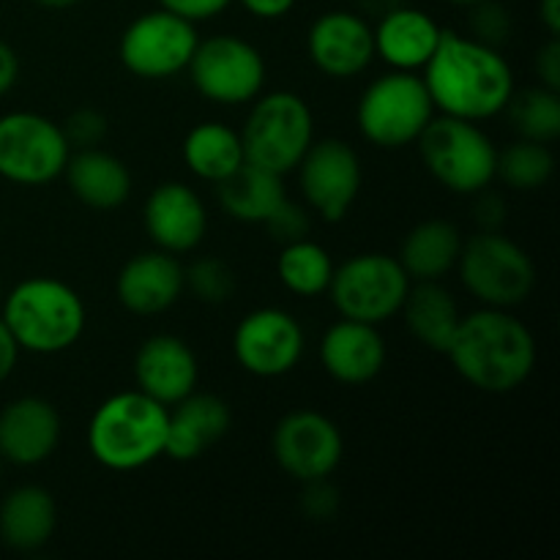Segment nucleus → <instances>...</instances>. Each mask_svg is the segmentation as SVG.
I'll use <instances>...</instances> for the list:
<instances>
[{
	"instance_id": "nucleus-1",
	"label": "nucleus",
	"mask_w": 560,
	"mask_h": 560,
	"mask_svg": "<svg viewBox=\"0 0 560 560\" xmlns=\"http://www.w3.org/2000/svg\"><path fill=\"white\" fill-rule=\"evenodd\" d=\"M424 85L441 115L465 120H490L506 109L514 96L512 66L498 47L463 33L443 31L441 44L424 66Z\"/></svg>"
},
{
	"instance_id": "nucleus-2",
	"label": "nucleus",
	"mask_w": 560,
	"mask_h": 560,
	"mask_svg": "<svg viewBox=\"0 0 560 560\" xmlns=\"http://www.w3.org/2000/svg\"><path fill=\"white\" fill-rule=\"evenodd\" d=\"M446 355L468 386L487 394L517 392L536 366V342L509 310L481 306L459 317Z\"/></svg>"
},
{
	"instance_id": "nucleus-3",
	"label": "nucleus",
	"mask_w": 560,
	"mask_h": 560,
	"mask_svg": "<svg viewBox=\"0 0 560 560\" xmlns=\"http://www.w3.org/2000/svg\"><path fill=\"white\" fill-rule=\"evenodd\" d=\"M167 408L142 392H120L104 399L88 424V452L102 468L129 474L164 454Z\"/></svg>"
},
{
	"instance_id": "nucleus-4",
	"label": "nucleus",
	"mask_w": 560,
	"mask_h": 560,
	"mask_svg": "<svg viewBox=\"0 0 560 560\" xmlns=\"http://www.w3.org/2000/svg\"><path fill=\"white\" fill-rule=\"evenodd\" d=\"M0 317L20 350L55 355L74 348L88 326L85 301L74 288L52 277H33L3 295Z\"/></svg>"
},
{
	"instance_id": "nucleus-5",
	"label": "nucleus",
	"mask_w": 560,
	"mask_h": 560,
	"mask_svg": "<svg viewBox=\"0 0 560 560\" xmlns=\"http://www.w3.org/2000/svg\"><path fill=\"white\" fill-rule=\"evenodd\" d=\"M427 173L454 195L474 197L490 189L498 173V148L479 124L441 115L416 140Z\"/></svg>"
},
{
	"instance_id": "nucleus-6",
	"label": "nucleus",
	"mask_w": 560,
	"mask_h": 560,
	"mask_svg": "<svg viewBox=\"0 0 560 560\" xmlns=\"http://www.w3.org/2000/svg\"><path fill=\"white\" fill-rule=\"evenodd\" d=\"M241 142L246 162L277 175L293 173L315 142V118L310 104L293 91L260 93L246 115Z\"/></svg>"
},
{
	"instance_id": "nucleus-7",
	"label": "nucleus",
	"mask_w": 560,
	"mask_h": 560,
	"mask_svg": "<svg viewBox=\"0 0 560 560\" xmlns=\"http://www.w3.org/2000/svg\"><path fill=\"white\" fill-rule=\"evenodd\" d=\"M435 104L416 71H388L366 85L355 107L361 137L375 148L399 151L413 145L435 118Z\"/></svg>"
},
{
	"instance_id": "nucleus-8",
	"label": "nucleus",
	"mask_w": 560,
	"mask_h": 560,
	"mask_svg": "<svg viewBox=\"0 0 560 560\" xmlns=\"http://www.w3.org/2000/svg\"><path fill=\"white\" fill-rule=\"evenodd\" d=\"M459 279L465 290L481 306L514 310L536 288V266L528 252L501 230H479L463 241L457 260Z\"/></svg>"
},
{
	"instance_id": "nucleus-9",
	"label": "nucleus",
	"mask_w": 560,
	"mask_h": 560,
	"mask_svg": "<svg viewBox=\"0 0 560 560\" xmlns=\"http://www.w3.org/2000/svg\"><path fill=\"white\" fill-rule=\"evenodd\" d=\"M410 284L413 279L408 277L397 257L366 252V255L350 257L339 268L334 266L326 293L331 295L334 310L342 317L381 326L399 315Z\"/></svg>"
},
{
	"instance_id": "nucleus-10",
	"label": "nucleus",
	"mask_w": 560,
	"mask_h": 560,
	"mask_svg": "<svg viewBox=\"0 0 560 560\" xmlns=\"http://www.w3.org/2000/svg\"><path fill=\"white\" fill-rule=\"evenodd\" d=\"M186 71H189L195 91L219 107L252 104L266 88L268 74L260 49L246 38L230 36V33L197 42Z\"/></svg>"
},
{
	"instance_id": "nucleus-11",
	"label": "nucleus",
	"mask_w": 560,
	"mask_h": 560,
	"mask_svg": "<svg viewBox=\"0 0 560 560\" xmlns=\"http://www.w3.org/2000/svg\"><path fill=\"white\" fill-rule=\"evenodd\" d=\"M71 145L55 120L38 113L0 115V178L16 186H47L60 178Z\"/></svg>"
},
{
	"instance_id": "nucleus-12",
	"label": "nucleus",
	"mask_w": 560,
	"mask_h": 560,
	"mask_svg": "<svg viewBox=\"0 0 560 560\" xmlns=\"http://www.w3.org/2000/svg\"><path fill=\"white\" fill-rule=\"evenodd\" d=\"M197 25L162 9L145 11L129 22L118 44V58L129 74L142 80H167L180 74L195 55Z\"/></svg>"
},
{
	"instance_id": "nucleus-13",
	"label": "nucleus",
	"mask_w": 560,
	"mask_h": 560,
	"mask_svg": "<svg viewBox=\"0 0 560 560\" xmlns=\"http://www.w3.org/2000/svg\"><path fill=\"white\" fill-rule=\"evenodd\" d=\"M295 170L306 206L326 222H342L359 200L361 180H364L355 148L337 137L315 140Z\"/></svg>"
},
{
	"instance_id": "nucleus-14",
	"label": "nucleus",
	"mask_w": 560,
	"mask_h": 560,
	"mask_svg": "<svg viewBox=\"0 0 560 560\" xmlns=\"http://www.w3.org/2000/svg\"><path fill=\"white\" fill-rule=\"evenodd\" d=\"M273 457L290 479H328L339 468L345 441L339 427L317 410H293L277 424L271 438Z\"/></svg>"
},
{
	"instance_id": "nucleus-15",
	"label": "nucleus",
	"mask_w": 560,
	"mask_h": 560,
	"mask_svg": "<svg viewBox=\"0 0 560 560\" xmlns=\"http://www.w3.org/2000/svg\"><path fill=\"white\" fill-rule=\"evenodd\" d=\"M306 337L290 312L262 306L241 317L233 334V353L241 370L255 377H282L299 366Z\"/></svg>"
},
{
	"instance_id": "nucleus-16",
	"label": "nucleus",
	"mask_w": 560,
	"mask_h": 560,
	"mask_svg": "<svg viewBox=\"0 0 560 560\" xmlns=\"http://www.w3.org/2000/svg\"><path fill=\"white\" fill-rule=\"evenodd\" d=\"M306 55L312 66L334 80H353L375 60V36L364 14L326 11L306 33Z\"/></svg>"
},
{
	"instance_id": "nucleus-17",
	"label": "nucleus",
	"mask_w": 560,
	"mask_h": 560,
	"mask_svg": "<svg viewBox=\"0 0 560 560\" xmlns=\"http://www.w3.org/2000/svg\"><path fill=\"white\" fill-rule=\"evenodd\" d=\"M142 222L156 249L170 252V255L195 252L208 233L206 202L180 180L159 184L148 195Z\"/></svg>"
},
{
	"instance_id": "nucleus-18",
	"label": "nucleus",
	"mask_w": 560,
	"mask_h": 560,
	"mask_svg": "<svg viewBox=\"0 0 560 560\" xmlns=\"http://www.w3.org/2000/svg\"><path fill=\"white\" fill-rule=\"evenodd\" d=\"M200 364L189 345L175 334H153L135 355L137 392L173 408L191 392H197Z\"/></svg>"
},
{
	"instance_id": "nucleus-19",
	"label": "nucleus",
	"mask_w": 560,
	"mask_h": 560,
	"mask_svg": "<svg viewBox=\"0 0 560 560\" xmlns=\"http://www.w3.org/2000/svg\"><path fill=\"white\" fill-rule=\"evenodd\" d=\"M60 413L42 397H20L0 410V459L20 468L44 463L60 443Z\"/></svg>"
},
{
	"instance_id": "nucleus-20",
	"label": "nucleus",
	"mask_w": 560,
	"mask_h": 560,
	"mask_svg": "<svg viewBox=\"0 0 560 560\" xmlns=\"http://www.w3.org/2000/svg\"><path fill=\"white\" fill-rule=\"evenodd\" d=\"M184 290V266L175 260V255L162 249L135 255L115 279V295L120 306L140 317L173 310Z\"/></svg>"
},
{
	"instance_id": "nucleus-21",
	"label": "nucleus",
	"mask_w": 560,
	"mask_h": 560,
	"mask_svg": "<svg viewBox=\"0 0 560 560\" xmlns=\"http://www.w3.org/2000/svg\"><path fill=\"white\" fill-rule=\"evenodd\" d=\"M320 361L323 370L342 386H364L386 366V342L377 326L342 317L323 334Z\"/></svg>"
},
{
	"instance_id": "nucleus-22",
	"label": "nucleus",
	"mask_w": 560,
	"mask_h": 560,
	"mask_svg": "<svg viewBox=\"0 0 560 560\" xmlns=\"http://www.w3.org/2000/svg\"><path fill=\"white\" fill-rule=\"evenodd\" d=\"M233 424L230 405L217 394L191 392L167 410V443L164 454L175 463H191L202 457L228 435Z\"/></svg>"
},
{
	"instance_id": "nucleus-23",
	"label": "nucleus",
	"mask_w": 560,
	"mask_h": 560,
	"mask_svg": "<svg viewBox=\"0 0 560 560\" xmlns=\"http://www.w3.org/2000/svg\"><path fill=\"white\" fill-rule=\"evenodd\" d=\"M372 36H375V58L386 60L394 71H416L424 69L427 60L432 58L441 44L443 27L427 11L405 3L377 16Z\"/></svg>"
},
{
	"instance_id": "nucleus-24",
	"label": "nucleus",
	"mask_w": 560,
	"mask_h": 560,
	"mask_svg": "<svg viewBox=\"0 0 560 560\" xmlns=\"http://www.w3.org/2000/svg\"><path fill=\"white\" fill-rule=\"evenodd\" d=\"M71 195L91 211H115L131 195V173L118 156L102 148H80L66 162Z\"/></svg>"
},
{
	"instance_id": "nucleus-25",
	"label": "nucleus",
	"mask_w": 560,
	"mask_h": 560,
	"mask_svg": "<svg viewBox=\"0 0 560 560\" xmlns=\"http://www.w3.org/2000/svg\"><path fill=\"white\" fill-rule=\"evenodd\" d=\"M58 528V506L44 487L25 485L0 503V539L20 552L42 550Z\"/></svg>"
},
{
	"instance_id": "nucleus-26",
	"label": "nucleus",
	"mask_w": 560,
	"mask_h": 560,
	"mask_svg": "<svg viewBox=\"0 0 560 560\" xmlns=\"http://www.w3.org/2000/svg\"><path fill=\"white\" fill-rule=\"evenodd\" d=\"M463 241L457 224L446 219H427L405 235L397 260L413 282H441L457 268Z\"/></svg>"
},
{
	"instance_id": "nucleus-27",
	"label": "nucleus",
	"mask_w": 560,
	"mask_h": 560,
	"mask_svg": "<svg viewBox=\"0 0 560 560\" xmlns=\"http://www.w3.org/2000/svg\"><path fill=\"white\" fill-rule=\"evenodd\" d=\"M399 315H402L410 337L421 348L435 350V353H446L459 326V317H463L454 295L441 282L410 284Z\"/></svg>"
},
{
	"instance_id": "nucleus-28",
	"label": "nucleus",
	"mask_w": 560,
	"mask_h": 560,
	"mask_svg": "<svg viewBox=\"0 0 560 560\" xmlns=\"http://www.w3.org/2000/svg\"><path fill=\"white\" fill-rule=\"evenodd\" d=\"M282 178L284 175L244 162L233 175L217 184L219 206L238 222L262 224L288 200Z\"/></svg>"
},
{
	"instance_id": "nucleus-29",
	"label": "nucleus",
	"mask_w": 560,
	"mask_h": 560,
	"mask_svg": "<svg viewBox=\"0 0 560 560\" xmlns=\"http://www.w3.org/2000/svg\"><path fill=\"white\" fill-rule=\"evenodd\" d=\"M184 162L200 180L219 184L246 162L241 131L217 120L197 124L184 140Z\"/></svg>"
},
{
	"instance_id": "nucleus-30",
	"label": "nucleus",
	"mask_w": 560,
	"mask_h": 560,
	"mask_svg": "<svg viewBox=\"0 0 560 560\" xmlns=\"http://www.w3.org/2000/svg\"><path fill=\"white\" fill-rule=\"evenodd\" d=\"M277 277L284 288L301 299L326 293L334 277L331 255L312 238L284 244L277 257Z\"/></svg>"
},
{
	"instance_id": "nucleus-31",
	"label": "nucleus",
	"mask_w": 560,
	"mask_h": 560,
	"mask_svg": "<svg viewBox=\"0 0 560 560\" xmlns=\"http://www.w3.org/2000/svg\"><path fill=\"white\" fill-rule=\"evenodd\" d=\"M503 113H509L514 131L523 140L550 145L560 137V96L558 91H550V88L536 85L525 88L520 93L514 91Z\"/></svg>"
},
{
	"instance_id": "nucleus-32",
	"label": "nucleus",
	"mask_w": 560,
	"mask_h": 560,
	"mask_svg": "<svg viewBox=\"0 0 560 560\" xmlns=\"http://www.w3.org/2000/svg\"><path fill=\"white\" fill-rule=\"evenodd\" d=\"M552 173H556V156L545 142L520 137L517 142L498 151L495 178H501L509 189L536 191L552 178Z\"/></svg>"
},
{
	"instance_id": "nucleus-33",
	"label": "nucleus",
	"mask_w": 560,
	"mask_h": 560,
	"mask_svg": "<svg viewBox=\"0 0 560 560\" xmlns=\"http://www.w3.org/2000/svg\"><path fill=\"white\" fill-rule=\"evenodd\" d=\"M184 282L202 304H224L235 293L233 268L219 257H200L184 268Z\"/></svg>"
},
{
	"instance_id": "nucleus-34",
	"label": "nucleus",
	"mask_w": 560,
	"mask_h": 560,
	"mask_svg": "<svg viewBox=\"0 0 560 560\" xmlns=\"http://www.w3.org/2000/svg\"><path fill=\"white\" fill-rule=\"evenodd\" d=\"M468 27L470 38L487 44V47H501L512 36V14L501 0H479V3L468 5Z\"/></svg>"
},
{
	"instance_id": "nucleus-35",
	"label": "nucleus",
	"mask_w": 560,
	"mask_h": 560,
	"mask_svg": "<svg viewBox=\"0 0 560 560\" xmlns=\"http://www.w3.org/2000/svg\"><path fill=\"white\" fill-rule=\"evenodd\" d=\"M262 228H266L268 235H271L273 241H279L282 246L293 244V241L310 238V213L301 206H295L288 197V200L262 222Z\"/></svg>"
},
{
	"instance_id": "nucleus-36",
	"label": "nucleus",
	"mask_w": 560,
	"mask_h": 560,
	"mask_svg": "<svg viewBox=\"0 0 560 560\" xmlns=\"http://www.w3.org/2000/svg\"><path fill=\"white\" fill-rule=\"evenodd\" d=\"M60 129L71 148H96L107 137V118L96 109H77Z\"/></svg>"
},
{
	"instance_id": "nucleus-37",
	"label": "nucleus",
	"mask_w": 560,
	"mask_h": 560,
	"mask_svg": "<svg viewBox=\"0 0 560 560\" xmlns=\"http://www.w3.org/2000/svg\"><path fill=\"white\" fill-rule=\"evenodd\" d=\"M339 492L337 487L328 485V479L306 481L304 498H301V509L310 520H317V523H326V520H334L339 512Z\"/></svg>"
},
{
	"instance_id": "nucleus-38",
	"label": "nucleus",
	"mask_w": 560,
	"mask_h": 560,
	"mask_svg": "<svg viewBox=\"0 0 560 560\" xmlns=\"http://www.w3.org/2000/svg\"><path fill=\"white\" fill-rule=\"evenodd\" d=\"M233 0H159V5L189 22H206L222 14Z\"/></svg>"
},
{
	"instance_id": "nucleus-39",
	"label": "nucleus",
	"mask_w": 560,
	"mask_h": 560,
	"mask_svg": "<svg viewBox=\"0 0 560 560\" xmlns=\"http://www.w3.org/2000/svg\"><path fill=\"white\" fill-rule=\"evenodd\" d=\"M474 197V219L479 230H501L503 222H506V202H503V197L490 189L476 191Z\"/></svg>"
},
{
	"instance_id": "nucleus-40",
	"label": "nucleus",
	"mask_w": 560,
	"mask_h": 560,
	"mask_svg": "<svg viewBox=\"0 0 560 560\" xmlns=\"http://www.w3.org/2000/svg\"><path fill=\"white\" fill-rule=\"evenodd\" d=\"M536 77L539 85L560 91V42L558 36H550V42L536 52Z\"/></svg>"
},
{
	"instance_id": "nucleus-41",
	"label": "nucleus",
	"mask_w": 560,
	"mask_h": 560,
	"mask_svg": "<svg viewBox=\"0 0 560 560\" xmlns=\"http://www.w3.org/2000/svg\"><path fill=\"white\" fill-rule=\"evenodd\" d=\"M238 3L257 20H282L293 11L295 0H238Z\"/></svg>"
},
{
	"instance_id": "nucleus-42",
	"label": "nucleus",
	"mask_w": 560,
	"mask_h": 560,
	"mask_svg": "<svg viewBox=\"0 0 560 560\" xmlns=\"http://www.w3.org/2000/svg\"><path fill=\"white\" fill-rule=\"evenodd\" d=\"M16 361H20V345L0 317V383L9 381L11 372L16 370Z\"/></svg>"
},
{
	"instance_id": "nucleus-43",
	"label": "nucleus",
	"mask_w": 560,
	"mask_h": 560,
	"mask_svg": "<svg viewBox=\"0 0 560 560\" xmlns=\"http://www.w3.org/2000/svg\"><path fill=\"white\" fill-rule=\"evenodd\" d=\"M16 77H20V58L9 44L0 42V96L16 85Z\"/></svg>"
},
{
	"instance_id": "nucleus-44",
	"label": "nucleus",
	"mask_w": 560,
	"mask_h": 560,
	"mask_svg": "<svg viewBox=\"0 0 560 560\" xmlns=\"http://www.w3.org/2000/svg\"><path fill=\"white\" fill-rule=\"evenodd\" d=\"M539 20L550 36H560V0H539Z\"/></svg>"
},
{
	"instance_id": "nucleus-45",
	"label": "nucleus",
	"mask_w": 560,
	"mask_h": 560,
	"mask_svg": "<svg viewBox=\"0 0 560 560\" xmlns=\"http://www.w3.org/2000/svg\"><path fill=\"white\" fill-rule=\"evenodd\" d=\"M405 3H408V0H361V9L370 11V14L375 16H383L392 9H397V5H405Z\"/></svg>"
},
{
	"instance_id": "nucleus-46",
	"label": "nucleus",
	"mask_w": 560,
	"mask_h": 560,
	"mask_svg": "<svg viewBox=\"0 0 560 560\" xmlns=\"http://www.w3.org/2000/svg\"><path fill=\"white\" fill-rule=\"evenodd\" d=\"M33 3L49 11H63V9H71V5H77L80 0H33Z\"/></svg>"
},
{
	"instance_id": "nucleus-47",
	"label": "nucleus",
	"mask_w": 560,
	"mask_h": 560,
	"mask_svg": "<svg viewBox=\"0 0 560 560\" xmlns=\"http://www.w3.org/2000/svg\"><path fill=\"white\" fill-rule=\"evenodd\" d=\"M448 3H454V5H465V9H468V5L479 3V0H448Z\"/></svg>"
},
{
	"instance_id": "nucleus-48",
	"label": "nucleus",
	"mask_w": 560,
	"mask_h": 560,
	"mask_svg": "<svg viewBox=\"0 0 560 560\" xmlns=\"http://www.w3.org/2000/svg\"><path fill=\"white\" fill-rule=\"evenodd\" d=\"M3 295H5L3 293V282H0V304H3Z\"/></svg>"
}]
</instances>
